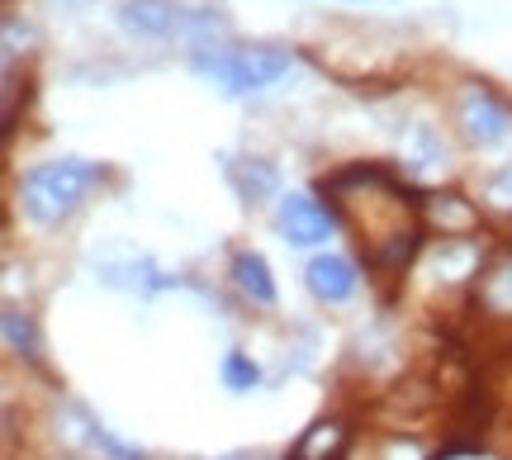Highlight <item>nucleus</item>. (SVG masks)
Here are the masks:
<instances>
[{
	"label": "nucleus",
	"instance_id": "obj_3",
	"mask_svg": "<svg viewBox=\"0 0 512 460\" xmlns=\"http://www.w3.org/2000/svg\"><path fill=\"white\" fill-rule=\"evenodd\" d=\"M119 29L133 38H204L214 29H228L219 10H190L176 0H124Z\"/></svg>",
	"mask_w": 512,
	"mask_h": 460
},
{
	"label": "nucleus",
	"instance_id": "obj_9",
	"mask_svg": "<svg viewBox=\"0 0 512 460\" xmlns=\"http://www.w3.org/2000/svg\"><path fill=\"white\" fill-rule=\"evenodd\" d=\"M100 271V280L105 285H119V290H157V285H166V280H152L157 271H152V261H124V266H114V261H100L95 266Z\"/></svg>",
	"mask_w": 512,
	"mask_h": 460
},
{
	"label": "nucleus",
	"instance_id": "obj_8",
	"mask_svg": "<svg viewBox=\"0 0 512 460\" xmlns=\"http://www.w3.org/2000/svg\"><path fill=\"white\" fill-rule=\"evenodd\" d=\"M233 280H238V290L252 299V304H261V309L275 304V280H271V266H266L261 252H238V257H233Z\"/></svg>",
	"mask_w": 512,
	"mask_h": 460
},
{
	"label": "nucleus",
	"instance_id": "obj_13",
	"mask_svg": "<svg viewBox=\"0 0 512 460\" xmlns=\"http://www.w3.org/2000/svg\"><path fill=\"white\" fill-rule=\"evenodd\" d=\"M219 460H261V456H252V451H233V456H219Z\"/></svg>",
	"mask_w": 512,
	"mask_h": 460
},
{
	"label": "nucleus",
	"instance_id": "obj_10",
	"mask_svg": "<svg viewBox=\"0 0 512 460\" xmlns=\"http://www.w3.org/2000/svg\"><path fill=\"white\" fill-rule=\"evenodd\" d=\"M403 157L418 166V171H437L441 162H446V148H441V138L427 124H413L408 129V143H403Z\"/></svg>",
	"mask_w": 512,
	"mask_h": 460
},
{
	"label": "nucleus",
	"instance_id": "obj_2",
	"mask_svg": "<svg viewBox=\"0 0 512 460\" xmlns=\"http://www.w3.org/2000/svg\"><path fill=\"white\" fill-rule=\"evenodd\" d=\"M95 181H100V166L95 162H86V157H57V162H43L34 171H24L19 204H24V214L34 223L57 228V223H67L86 204Z\"/></svg>",
	"mask_w": 512,
	"mask_h": 460
},
{
	"label": "nucleus",
	"instance_id": "obj_12",
	"mask_svg": "<svg viewBox=\"0 0 512 460\" xmlns=\"http://www.w3.org/2000/svg\"><path fill=\"white\" fill-rule=\"evenodd\" d=\"M219 375H223V385L233 389V394H252V389L261 385V366H256L252 356H242V351H228V356H223Z\"/></svg>",
	"mask_w": 512,
	"mask_h": 460
},
{
	"label": "nucleus",
	"instance_id": "obj_6",
	"mask_svg": "<svg viewBox=\"0 0 512 460\" xmlns=\"http://www.w3.org/2000/svg\"><path fill=\"white\" fill-rule=\"evenodd\" d=\"M304 280H309L313 299H323V304H347V299L361 290V276H356V266H351L347 257H337V252H323V257H313L309 271H304Z\"/></svg>",
	"mask_w": 512,
	"mask_h": 460
},
{
	"label": "nucleus",
	"instance_id": "obj_11",
	"mask_svg": "<svg viewBox=\"0 0 512 460\" xmlns=\"http://www.w3.org/2000/svg\"><path fill=\"white\" fill-rule=\"evenodd\" d=\"M0 323H5V342H10V351L24 356V361H38V332H34V323H29V313L15 309V304H5Z\"/></svg>",
	"mask_w": 512,
	"mask_h": 460
},
{
	"label": "nucleus",
	"instance_id": "obj_4",
	"mask_svg": "<svg viewBox=\"0 0 512 460\" xmlns=\"http://www.w3.org/2000/svg\"><path fill=\"white\" fill-rule=\"evenodd\" d=\"M460 129H465V138H470L475 148H494V143H503L512 133V114L494 91L465 86V91H460Z\"/></svg>",
	"mask_w": 512,
	"mask_h": 460
},
{
	"label": "nucleus",
	"instance_id": "obj_1",
	"mask_svg": "<svg viewBox=\"0 0 512 460\" xmlns=\"http://www.w3.org/2000/svg\"><path fill=\"white\" fill-rule=\"evenodd\" d=\"M299 53L285 43H204L190 53V72L223 95H256L290 72Z\"/></svg>",
	"mask_w": 512,
	"mask_h": 460
},
{
	"label": "nucleus",
	"instance_id": "obj_5",
	"mask_svg": "<svg viewBox=\"0 0 512 460\" xmlns=\"http://www.w3.org/2000/svg\"><path fill=\"white\" fill-rule=\"evenodd\" d=\"M275 233L290 242V247H318V242L332 238V214L313 195H280Z\"/></svg>",
	"mask_w": 512,
	"mask_h": 460
},
{
	"label": "nucleus",
	"instance_id": "obj_7",
	"mask_svg": "<svg viewBox=\"0 0 512 460\" xmlns=\"http://www.w3.org/2000/svg\"><path fill=\"white\" fill-rule=\"evenodd\" d=\"M223 171H228V181H233V190L242 195V204H261L275 195V185H280V176H275L271 162H261V157H238V162H223Z\"/></svg>",
	"mask_w": 512,
	"mask_h": 460
}]
</instances>
